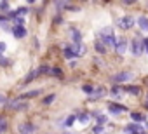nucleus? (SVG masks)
Masks as SVG:
<instances>
[{
    "mask_svg": "<svg viewBox=\"0 0 148 134\" xmlns=\"http://www.w3.org/2000/svg\"><path fill=\"white\" fill-rule=\"evenodd\" d=\"M101 42H103L105 45L117 47V38L113 37V33H112V30H110V28H106V30H103V31H101Z\"/></svg>",
    "mask_w": 148,
    "mask_h": 134,
    "instance_id": "nucleus-1",
    "label": "nucleus"
},
{
    "mask_svg": "<svg viewBox=\"0 0 148 134\" xmlns=\"http://www.w3.org/2000/svg\"><path fill=\"white\" fill-rule=\"evenodd\" d=\"M11 110H25L28 105L26 103H23V99L21 98H18V99H12V101H9V105H7Z\"/></svg>",
    "mask_w": 148,
    "mask_h": 134,
    "instance_id": "nucleus-2",
    "label": "nucleus"
},
{
    "mask_svg": "<svg viewBox=\"0 0 148 134\" xmlns=\"http://www.w3.org/2000/svg\"><path fill=\"white\" fill-rule=\"evenodd\" d=\"M35 132V125L26 122V124H21L19 125V134H33Z\"/></svg>",
    "mask_w": 148,
    "mask_h": 134,
    "instance_id": "nucleus-3",
    "label": "nucleus"
},
{
    "mask_svg": "<svg viewBox=\"0 0 148 134\" xmlns=\"http://www.w3.org/2000/svg\"><path fill=\"white\" fill-rule=\"evenodd\" d=\"M12 35H14L16 38H25V37L28 35V31H26L25 26H14V28H12Z\"/></svg>",
    "mask_w": 148,
    "mask_h": 134,
    "instance_id": "nucleus-4",
    "label": "nucleus"
},
{
    "mask_svg": "<svg viewBox=\"0 0 148 134\" xmlns=\"http://www.w3.org/2000/svg\"><path fill=\"white\" fill-rule=\"evenodd\" d=\"M119 25H120V28H131L132 25H134V18L132 16H125V18H122L120 21H119Z\"/></svg>",
    "mask_w": 148,
    "mask_h": 134,
    "instance_id": "nucleus-5",
    "label": "nucleus"
},
{
    "mask_svg": "<svg viewBox=\"0 0 148 134\" xmlns=\"http://www.w3.org/2000/svg\"><path fill=\"white\" fill-rule=\"evenodd\" d=\"M143 51H145V42L134 40V42H132V52H134L136 56H139V54H141Z\"/></svg>",
    "mask_w": 148,
    "mask_h": 134,
    "instance_id": "nucleus-6",
    "label": "nucleus"
},
{
    "mask_svg": "<svg viewBox=\"0 0 148 134\" xmlns=\"http://www.w3.org/2000/svg\"><path fill=\"white\" fill-rule=\"evenodd\" d=\"M70 47H71V51H73V52H75V56H82V54L86 52V47H84L80 42H75L73 45H70Z\"/></svg>",
    "mask_w": 148,
    "mask_h": 134,
    "instance_id": "nucleus-7",
    "label": "nucleus"
},
{
    "mask_svg": "<svg viewBox=\"0 0 148 134\" xmlns=\"http://www.w3.org/2000/svg\"><path fill=\"white\" fill-rule=\"evenodd\" d=\"M38 75H42V70L40 68H37V70H33V72H30V75H26V79H25V84L26 82H32L33 79H37Z\"/></svg>",
    "mask_w": 148,
    "mask_h": 134,
    "instance_id": "nucleus-8",
    "label": "nucleus"
},
{
    "mask_svg": "<svg viewBox=\"0 0 148 134\" xmlns=\"http://www.w3.org/2000/svg\"><path fill=\"white\" fill-rule=\"evenodd\" d=\"M138 25H139V28H141L143 31H148V18H146V16L138 18Z\"/></svg>",
    "mask_w": 148,
    "mask_h": 134,
    "instance_id": "nucleus-9",
    "label": "nucleus"
},
{
    "mask_svg": "<svg viewBox=\"0 0 148 134\" xmlns=\"http://www.w3.org/2000/svg\"><path fill=\"white\" fill-rule=\"evenodd\" d=\"M129 77H131V75L124 72V73H120V75H115V79H113V80H115V82H124V80H127Z\"/></svg>",
    "mask_w": 148,
    "mask_h": 134,
    "instance_id": "nucleus-10",
    "label": "nucleus"
},
{
    "mask_svg": "<svg viewBox=\"0 0 148 134\" xmlns=\"http://www.w3.org/2000/svg\"><path fill=\"white\" fill-rule=\"evenodd\" d=\"M38 94H40V91H30V92L23 94V96H21V99H28V98H37Z\"/></svg>",
    "mask_w": 148,
    "mask_h": 134,
    "instance_id": "nucleus-11",
    "label": "nucleus"
},
{
    "mask_svg": "<svg viewBox=\"0 0 148 134\" xmlns=\"http://www.w3.org/2000/svg\"><path fill=\"white\" fill-rule=\"evenodd\" d=\"M110 111H113V113H120V111H125V108L120 106V105H110Z\"/></svg>",
    "mask_w": 148,
    "mask_h": 134,
    "instance_id": "nucleus-12",
    "label": "nucleus"
},
{
    "mask_svg": "<svg viewBox=\"0 0 148 134\" xmlns=\"http://www.w3.org/2000/svg\"><path fill=\"white\" fill-rule=\"evenodd\" d=\"M11 5H9V0H2L0 2V11H4V12H9Z\"/></svg>",
    "mask_w": 148,
    "mask_h": 134,
    "instance_id": "nucleus-13",
    "label": "nucleus"
},
{
    "mask_svg": "<svg viewBox=\"0 0 148 134\" xmlns=\"http://www.w3.org/2000/svg\"><path fill=\"white\" fill-rule=\"evenodd\" d=\"M64 56H66L68 59H71V57H77V56H75V52L71 51V47H70V45H68V47L64 49Z\"/></svg>",
    "mask_w": 148,
    "mask_h": 134,
    "instance_id": "nucleus-14",
    "label": "nucleus"
},
{
    "mask_svg": "<svg viewBox=\"0 0 148 134\" xmlns=\"http://www.w3.org/2000/svg\"><path fill=\"white\" fill-rule=\"evenodd\" d=\"M71 38H73V42H80V31L79 30H71Z\"/></svg>",
    "mask_w": 148,
    "mask_h": 134,
    "instance_id": "nucleus-15",
    "label": "nucleus"
},
{
    "mask_svg": "<svg viewBox=\"0 0 148 134\" xmlns=\"http://www.w3.org/2000/svg\"><path fill=\"white\" fill-rule=\"evenodd\" d=\"M7 125H9V124H7V120H5L4 117H0V132H4V131L7 129Z\"/></svg>",
    "mask_w": 148,
    "mask_h": 134,
    "instance_id": "nucleus-16",
    "label": "nucleus"
},
{
    "mask_svg": "<svg viewBox=\"0 0 148 134\" xmlns=\"http://www.w3.org/2000/svg\"><path fill=\"white\" fill-rule=\"evenodd\" d=\"M96 51H98V52H101V54H105V52H106L105 44H103V42H98V44H96Z\"/></svg>",
    "mask_w": 148,
    "mask_h": 134,
    "instance_id": "nucleus-17",
    "label": "nucleus"
},
{
    "mask_svg": "<svg viewBox=\"0 0 148 134\" xmlns=\"http://www.w3.org/2000/svg\"><path fill=\"white\" fill-rule=\"evenodd\" d=\"M12 21H14V25H16V26H23V25H25V18H21V16L14 18Z\"/></svg>",
    "mask_w": 148,
    "mask_h": 134,
    "instance_id": "nucleus-18",
    "label": "nucleus"
},
{
    "mask_svg": "<svg viewBox=\"0 0 148 134\" xmlns=\"http://www.w3.org/2000/svg\"><path fill=\"white\" fill-rule=\"evenodd\" d=\"M54 99H56V96H54V94H51V96H45V98H44V105H51Z\"/></svg>",
    "mask_w": 148,
    "mask_h": 134,
    "instance_id": "nucleus-19",
    "label": "nucleus"
},
{
    "mask_svg": "<svg viewBox=\"0 0 148 134\" xmlns=\"http://www.w3.org/2000/svg\"><path fill=\"white\" fill-rule=\"evenodd\" d=\"M82 91H84V92H87V94H92L96 89H94L92 85H84V87H82Z\"/></svg>",
    "mask_w": 148,
    "mask_h": 134,
    "instance_id": "nucleus-20",
    "label": "nucleus"
},
{
    "mask_svg": "<svg viewBox=\"0 0 148 134\" xmlns=\"http://www.w3.org/2000/svg\"><path fill=\"white\" fill-rule=\"evenodd\" d=\"M9 63H11L9 59H5L2 54H0V66H9Z\"/></svg>",
    "mask_w": 148,
    "mask_h": 134,
    "instance_id": "nucleus-21",
    "label": "nucleus"
},
{
    "mask_svg": "<svg viewBox=\"0 0 148 134\" xmlns=\"http://www.w3.org/2000/svg\"><path fill=\"white\" fill-rule=\"evenodd\" d=\"M16 12H18V16H21V18H23V16L28 12V9H26V7H19V9H16Z\"/></svg>",
    "mask_w": 148,
    "mask_h": 134,
    "instance_id": "nucleus-22",
    "label": "nucleus"
},
{
    "mask_svg": "<svg viewBox=\"0 0 148 134\" xmlns=\"http://www.w3.org/2000/svg\"><path fill=\"white\" fill-rule=\"evenodd\" d=\"M51 75H54V77H61V70H59V68H51Z\"/></svg>",
    "mask_w": 148,
    "mask_h": 134,
    "instance_id": "nucleus-23",
    "label": "nucleus"
},
{
    "mask_svg": "<svg viewBox=\"0 0 148 134\" xmlns=\"http://www.w3.org/2000/svg\"><path fill=\"white\" fill-rule=\"evenodd\" d=\"M115 49H117L119 52H124V51H125V42H120V44H119Z\"/></svg>",
    "mask_w": 148,
    "mask_h": 134,
    "instance_id": "nucleus-24",
    "label": "nucleus"
},
{
    "mask_svg": "<svg viewBox=\"0 0 148 134\" xmlns=\"http://www.w3.org/2000/svg\"><path fill=\"white\" fill-rule=\"evenodd\" d=\"M132 118H134V120H145V115H141V113H132Z\"/></svg>",
    "mask_w": 148,
    "mask_h": 134,
    "instance_id": "nucleus-25",
    "label": "nucleus"
},
{
    "mask_svg": "<svg viewBox=\"0 0 148 134\" xmlns=\"http://www.w3.org/2000/svg\"><path fill=\"white\" fill-rule=\"evenodd\" d=\"M125 89H127V87H125ZM127 91H129V92H132V94H138V92H139V89H134V87H129Z\"/></svg>",
    "mask_w": 148,
    "mask_h": 134,
    "instance_id": "nucleus-26",
    "label": "nucleus"
},
{
    "mask_svg": "<svg viewBox=\"0 0 148 134\" xmlns=\"http://www.w3.org/2000/svg\"><path fill=\"white\" fill-rule=\"evenodd\" d=\"M79 120H80V122H87V120H89V117H87V115H80V117H79Z\"/></svg>",
    "mask_w": 148,
    "mask_h": 134,
    "instance_id": "nucleus-27",
    "label": "nucleus"
},
{
    "mask_svg": "<svg viewBox=\"0 0 148 134\" xmlns=\"http://www.w3.org/2000/svg\"><path fill=\"white\" fill-rule=\"evenodd\" d=\"M73 120H75V117H68V120H66V125H71V124H73Z\"/></svg>",
    "mask_w": 148,
    "mask_h": 134,
    "instance_id": "nucleus-28",
    "label": "nucleus"
},
{
    "mask_svg": "<svg viewBox=\"0 0 148 134\" xmlns=\"http://www.w3.org/2000/svg\"><path fill=\"white\" fill-rule=\"evenodd\" d=\"M5 47H7V45H5V44H4V42H0V54H2V52H4V51H5Z\"/></svg>",
    "mask_w": 148,
    "mask_h": 134,
    "instance_id": "nucleus-29",
    "label": "nucleus"
},
{
    "mask_svg": "<svg viewBox=\"0 0 148 134\" xmlns=\"http://www.w3.org/2000/svg\"><path fill=\"white\" fill-rule=\"evenodd\" d=\"M5 101H7V98H5V96H4V94H0V105H4V103H5Z\"/></svg>",
    "mask_w": 148,
    "mask_h": 134,
    "instance_id": "nucleus-30",
    "label": "nucleus"
},
{
    "mask_svg": "<svg viewBox=\"0 0 148 134\" xmlns=\"http://www.w3.org/2000/svg\"><path fill=\"white\" fill-rule=\"evenodd\" d=\"M143 42H145V49H146V52H148V38H146V40H143Z\"/></svg>",
    "mask_w": 148,
    "mask_h": 134,
    "instance_id": "nucleus-31",
    "label": "nucleus"
},
{
    "mask_svg": "<svg viewBox=\"0 0 148 134\" xmlns=\"http://www.w3.org/2000/svg\"><path fill=\"white\" fill-rule=\"evenodd\" d=\"M124 2H125V4H134L136 0H124Z\"/></svg>",
    "mask_w": 148,
    "mask_h": 134,
    "instance_id": "nucleus-32",
    "label": "nucleus"
}]
</instances>
